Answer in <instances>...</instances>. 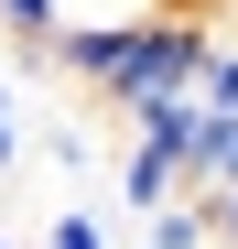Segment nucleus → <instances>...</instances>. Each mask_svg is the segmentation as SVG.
I'll return each mask as SVG.
<instances>
[{"label": "nucleus", "instance_id": "obj_1", "mask_svg": "<svg viewBox=\"0 0 238 249\" xmlns=\"http://www.w3.org/2000/svg\"><path fill=\"white\" fill-rule=\"evenodd\" d=\"M108 195H119V217H152L163 195H184V174H173V152H163V141L119 130V152H108Z\"/></svg>", "mask_w": 238, "mask_h": 249}, {"label": "nucleus", "instance_id": "obj_2", "mask_svg": "<svg viewBox=\"0 0 238 249\" xmlns=\"http://www.w3.org/2000/svg\"><path fill=\"white\" fill-rule=\"evenodd\" d=\"M173 174H184V195H217V184H238V119H206V130H184Z\"/></svg>", "mask_w": 238, "mask_h": 249}, {"label": "nucleus", "instance_id": "obj_3", "mask_svg": "<svg viewBox=\"0 0 238 249\" xmlns=\"http://www.w3.org/2000/svg\"><path fill=\"white\" fill-rule=\"evenodd\" d=\"M152 11H173V0H44L54 33H130V22H152ZM54 33H44V44H54Z\"/></svg>", "mask_w": 238, "mask_h": 249}, {"label": "nucleus", "instance_id": "obj_4", "mask_svg": "<svg viewBox=\"0 0 238 249\" xmlns=\"http://www.w3.org/2000/svg\"><path fill=\"white\" fill-rule=\"evenodd\" d=\"M141 249H206V195H163L141 217Z\"/></svg>", "mask_w": 238, "mask_h": 249}, {"label": "nucleus", "instance_id": "obj_5", "mask_svg": "<svg viewBox=\"0 0 238 249\" xmlns=\"http://www.w3.org/2000/svg\"><path fill=\"white\" fill-rule=\"evenodd\" d=\"M44 249H119V238H108V217H98V206H54Z\"/></svg>", "mask_w": 238, "mask_h": 249}, {"label": "nucleus", "instance_id": "obj_6", "mask_svg": "<svg viewBox=\"0 0 238 249\" xmlns=\"http://www.w3.org/2000/svg\"><path fill=\"white\" fill-rule=\"evenodd\" d=\"M206 249H238V184L206 195Z\"/></svg>", "mask_w": 238, "mask_h": 249}, {"label": "nucleus", "instance_id": "obj_7", "mask_svg": "<svg viewBox=\"0 0 238 249\" xmlns=\"http://www.w3.org/2000/svg\"><path fill=\"white\" fill-rule=\"evenodd\" d=\"M22 162V108H11V76H0V174Z\"/></svg>", "mask_w": 238, "mask_h": 249}, {"label": "nucleus", "instance_id": "obj_8", "mask_svg": "<svg viewBox=\"0 0 238 249\" xmlns=\"http://www.w3.org/2000/svg\"><path fill=\"white\" fill-rule=\"evenodd\" d=\"M0 249H11V238H0Z\"/></svg>", "mask_w": 238, "mask_h": 249}]
</instances>
